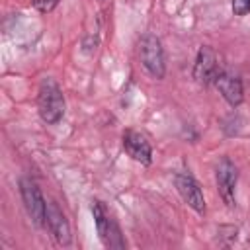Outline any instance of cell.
<instances>
[{
    "mask_svg": "<svg viewBox=\"0 0 250 250\" xmlns=\"http://www.w3.org/2000/svg\"><path fill=\"white\" fill-rule=\"evenodd\" d=\"M37 109L39 117L47 125H55L64 115V96L59 88V84L53 78H45L39 86L37 94Z\"/></svg>",
    "mask_w": 250,
    "mask_h": 250,
    "instance_id": "6da1fadb",
    "label": "cell"
},
{
    "mask_svg": "<svg viewBox=\"0 0 250 250\" xmlns=\"http://www.w3.org/2000/svg\"><path fill=\"white\" fill-rule=\"evenodd\" d=\"M139 57H141V64L145 66V70L160 80L166 74V62H164V49L160 39L154 33H146L141 37L139 41Z\"/></svg>",
    "mask_w": 250,
    "mask_h": 250,
    "instance_id": "7a4b0ae2",
    "label": "cell"
},
{
    "mask_svg": "<svg viewBox=\"0 0 250 250\" xmlns=\"http://www.w3.org/2000/svg\"><path fill=\"white\" fill-rule=\"evenodd\" d=\"M20 193H21V201H23V207H25L29 219L37 227H45L47 225V201H45L39 186L29 178H21Z\"/></svg>",
    "mask_w": 250,
    "mask_h": 250,
    "instance_id": "3957f363",
    "label": "cell"
},
{
    "mask_svg": "<svg viewBox=\"0 0 250 250\" xmlns=\"http://www.w3.org/2000/svg\"><path fill=\"white\" fill-rule=\"evenodd\" d=\"M92 215H94L96 229H98L102 244L105 248H125V240L121 236V230H119L117 223L111 219V215L107 213V209L100 201L92 203Z\"/></svg>",
    "mask_w": 250,
    "mask_h": 250,
    "instance_id": "277c9868",
    "label": "cell"
},
{
    "mask_svg": "<svg viewBox=\"0 0 250 250\" xmlns=\"http://www.w3.org/2000/svg\"><path fill=\"white\" fill-rule=\"evenodd\" d=\"M236 180H238V170L236 166L229 160L223 158L217 168H215V182H217V189L221 199L227 203V207H234L236 205V197H234V189H236Z\"/></svg>",
    "mask_w": 250,
    "mask_h": 250,
    "instance_id": "5b68a950",
    "label": "cell"
},
{
    "mask_svg": "<svg viewBox=\"0 0 250 250\" xmlns=\"http://www.w3.org/2000/svg\"><path fill=\"white\" fill-rule=\"evenodd\" d=\"M174 182H176V188H178L182 199L195 213L203 215L205 213V197H203V191H201L199 184L195 182V178L191 174H188V172H180V174H176Z\"/></svg>",
    "mask_w": 250,
    "mask_h": 250,
    "instance_id": "8992f818",
    "label": "cell"
},
{
    "mask_svg": "<svg viewBox=\"0 0 250 250\" xmlns=\"http://www.w3.org/2000/svg\"><path fill=\"white\" fill-rule=\"evenodd\" d=\"M219 62H217V53L203 45L197 53V59H195V64H193V78L199 82V84H209L215 80V76L219 74Z\"/></svg>",
    "mask_w": 250,
    "mask_h": 250,
    "instance_id": "52a82bcc",
    "label": "cell"
},
{
    "mask_svg": "<svg viewBox=\"0 0 250 250\" xmlns=\"http://www.w3.org/2000/svg\"><path fill=\"white\" fill-rule=\"evenodd\" d=\"M123 148L133 160H137L145 166H148L152 162V148H150L148 141L137 131L129 129L123 133Z\"/></svg>",
    "mask_w": 250,
    "mask_h": 250,
    "instance_id": "ba28073f",
    "label": "cell"
},
{
    "mask_svg": "<svg viewBox=\"0 0 250 250\" xmlns=\"http://www.w3.org/2000/svg\"><path fill=\"white\" fill-rule=\"evenodd\" d=\"M51 234L55 236V240L61 244V246H68L70 244V227H68V221L64 217V213L61 211V207L55 203V201H49L47 203V225Z\"/></svg>",
    "mask_w": 250,
    "mask_h": 250,
    "instance_id": "9c48e42d",
    "label": "cell"
},
{
    "mask_svg": "<svg viewBox=\"0 0 250 250\" xmlns=\"http://www.w3.org/2000/svg\"><path fill=\"white\" fill-rule=\"evenodd\" d=\"M213 82H215L219 94L227 100L229 105L236 107V105L242 104V100H244V90H242V82H240L238 76H234V74H230V72H219Z\"/></svg>",
    "mask_w": 250,
    "mask_h": 250,
    "instance_id": "30bf717a",
    "label": "cell"
},
{
    "mask_svg": "<svg viewBox=\"0 0 250 250\" xmlns=\"http://www.w3.org/2000/svg\"><path fill=\"white\" fill-rule=\"evenodd\" d=\"M31 2H33L35 10L41 12V14H49V12H53V10L57 8V4H59V0H31Z\"/></svg>",
    "mask_w": 250,
    "mask_h": 250,
    "instance_id": "8fae6325",
    "label": "cell"
},
{
    "mask_svg": "<svg viewBox=\"0 0 250 250\" xmlns=\"http://www.w3.org/2000/svg\"><path fill=\"white\" fill-rule=\"evenodd\" d=\"M230 8H232L234 16H246L250 12V0H232Z\"/></svg>",
    "mask_w": 250,
    "mask_h": 250,
    "instance_id": "7c38bea8",
    "label": "cell"
}]
</instances>
